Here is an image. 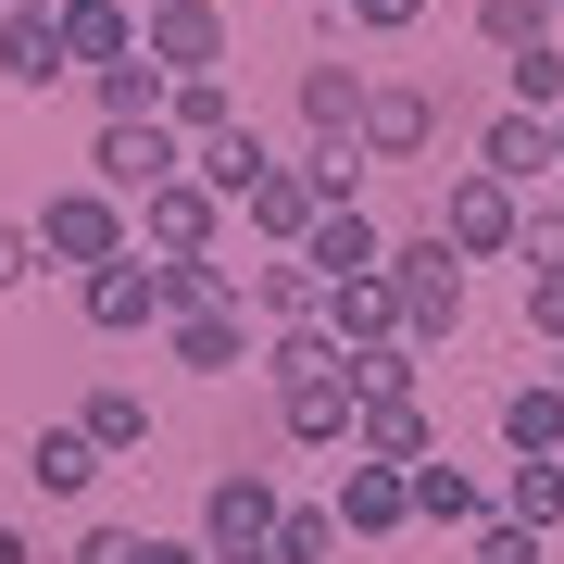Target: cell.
Here are the masks:
<instances>
[{
  "mask_svg": "<svg viewBox=\"0 0 564 564\" xmlns=\"http://www.w3.org/2000/svg\"><path fill=\"white\" fill-rule=\"evenodd\" d=\"M389 289H402V339L414 351H452L464 339V251L440 239V226L389 239Z\"/></svg>",
  "mask_w": 564,
  "mask_h": 564,
  "instance_id": "6da1fadb",
  "label": "cell"
},
{
  "mask_svg": "<svg viewBox=\"0 0 564 564\" xmlns=\"http://www.w3.org/2000/svg\"><path fill=\"white\" fill-rule=\"evenodd\" d=\"M426 226H440L464 263H514V239H527V188L477 176V163H452V176H440V202H426Z\"/></svg>",
  "mask_w": 564,
  "mask_h": 564,
  "instance_id": "7a4b0ae2",
  "label": "cell"
},
{
  "mask_svg": "<svg viewBox=\"0 0 564 564\" xmlns=\"http://www.w3.org/2000/svg\"><path fill=\"white\" fill-rule=\"evenodd\" d=\"M113 251H139V214H126L101 176L39 202V263H76V276H88V263H113Z\"/></svg>",
  "mask_w": 564,
  "mask_h": 564,
  "instance_id": "3957f363",
  "label": "cell"
},
{
  "mask_svg": "<svg viewBox=\"0 0 564 564\" xmlns=\"http://www.w3.org/2000/svg\"><path fill=\"white\" fill-rule=\"evenodd\" d=\"M276 477H263V464H226V477L202 489V552L214 564H276Z\"/></svg>",
  "mask_w": 564,
  "mask_h": 564,
  "instance_id": "277c9868",
  "label": "cell"
},
{
  "mask_svg": "<svg viewBox=\"0 0 564 564\" xmlns=\"http://www.w3.org/2000/svg\"><path fill=\"white\" fill-rule=\"evenodd\" d=\"M88 176H101L113 188V202H151V188H176L188 176V139H176V126H88Z\"/></svg>",
  "mask_w": 564,
  "mask_h": 564,
  "instance_id": "5b68a950",
  "label": "cell"
},
{
  "mask_svg": "<svg viewBox=\"0 0 564 564\" xmlns=\"http://www.w3.org/2000/svg\"><path fill=\"white\" fill-rule=\"evenodd\" d=\"M76 314L101 326V339H151V326H163V263H151V251L88 263V276H76Z\"/></svg>",
  "mask_w": 564,
  "mask_h": 564,
  "instance_id": "8992f818",
  "label": "cell"
},
{
  "mask_svg": "<svg viewBox=\"0 0 564 564\" xmlns=\"http://www.w3.org/2000/svg\"><path fill=\"white\" fill-rule=\"evenodd\" d=\"M440 126H452V101H440L426 76H377V101H364V151H377V163H426Z\"/></svg>",
  "mask_w": 564,
  "mask_h": 564,
  "instance_id": "52a82bcc",
  "label": "cell"
},
{
  "mask_svg": "<svg viewBox=\"0 0 564 564\" xmlns=\"http://www.w3.org/2000/svg\"><path fill=\"white\" fill-rule=\"evenodd\" d=\"M139 51L163 76H226V13L214 0H139Z\"/></svg>",
  "mask_w": 564,
  "mask_h": 564,
  "instance_id": "ba28073f",
  "label": "cell"
},
{
  "mask_svg": "<svg viewBox=\"0 0 564 564\" xmlns=\"http://www.w3.org/2000/svg\"><path fill=\"white\" fill-rule=\"evenodd\" d=\"M139 251H151V263H188V251H226V202H214L202 176L151 188V202H139Z\"/></svg>",
  "mask_w": 564,
  "mask_h": 564,
  "instance_id": "9c48e42d",
  "label": "cell"
},
{
  "mask_svg": "<svg viewBox=\"0 0 564 564\" xmlns=\"http://www.w3.org/2000/svg\"><path fill=\"white\" fill-rule=\"evenodd\" d=\"M414 527V477L377 452H339V540H402Z\"/></svg>",
  "mask_w": 564,
  "mask_h": 564,
  "instance_id": "30bf717a",
  "label": "cell"
},
{
  "mask_svg": "<svg viewBox=\"0 0 564 564\" xmlns=\"http://www.w3.org/2000/svg\"><path fill=\"white\" fill-rule=\"evenodd\" d=\"M276 440L351 452V440H364V389H351V377H289V389H276Z\"/></svg>",
  "mask_w": 564,
  "mask_h": 564,
  "instance_id": "8fae6325",
  "label": "cell"
},
{
  "mask_svg": "<svg viewBox=\"0 0 564 564\" xmlns=\"http://www.w3.org/2000/svg\"><path fill=\"white\" fill-rule=\"evenodd\" d=\"M364 101H377V76H364V63H302V76H289L302 139H364Z\"/></svg>",
  "mask_w": 564,
  "mask_h": 564,
  "instance_id": "7c38bea8",
  "label": "cell"
},
{
  "mask_svg": "<svg viewBox=\"0 0 564 564\" xmlns=\"http://www.w3.org/2000/svg\"><path fill=\"white\" fill-rule=\"evenodd\" d=\"M302 263H314L326 289H339V276H389V226L364 214V202H326V214H314V239H302Z\"/></svg>",
  "mask_w": 564,
  "mask_h": 564,
  "instance_id": "4fadbf2b",
  "label": "cell"
},
{
  "mask_svg": "<svg viewBox=\"0 0 564 564\" xmlns=\"http://www.w3.org/2000/svg\"><path fill=\"white\" fill-rule=\"evenodd\" d=\"M163 339H176V364H188V377H239V364H263V351H251V302L163 314Z\"/></svg>",
  "mask_w": 564,
  "mask_h": 564,
  "instance_id": "5bb4252c",
  "label": "cell"
},
{
  "mask_svg": "<svg viewBox=\"0 0 564 564\" xmlns=\"http://www.w3.org/2000/svg\"><path fill=\"white\" fill-rule=\"evenodd\" d=\"M477 176H502V188H540V176H552V113H514V101H502V113L477 126Z\"/></svg>",
  "mask_w": 564,
  "mask_h": 564,
  "instance_id": "9a60e30c",
  "label": "cell"
},
{
  "mask_svg": "<svg viewBox=\"0 0 564 564\" xmlns=\"http://www.w3.org/2000/svg\"><path fill=\"white\" fill-rule=\"evenodd\" d=\"M101 440H88V426H39V440H25V477H39V502H88V489H101Z\"/></svg>",
  "mask_w": 564,
  "mask_h": 564,
  "instance_id": "2e32d148",
  "label": "cell"
},
{
  "mask_svg": "<svg viewBox=\"0 0 564 564\" xmlns=\"http://www.w3.org/2000/svg\"><path fill=\"white\" fill-rule=\"evenodd\" d=\"M239 214H251V239H263V251H302V239H314V214H326V188L302 176V163H276V176H263Z\"/></svg>",
  "mask_w": 564,
  "mask_h": 564,
  "instance_id": "e0dca14e",
  "label": "cell"
},
{
  "mask_svg": "<svg viewBox=\"0 0 564 564\" xmlns=\"http://www.w3.org/2000/svg\"><path fill=\"white\" fill-rule=\"evenodd\" d=\"M0 76H13V88H63V76H76L63 13H25V0H13V13H0Z\"/></svg>",
  "mask_w": 564,
  "mask_h": 564,
  "instance_id": "ac0fdd59",
  "label": "cell"
},
{
  "mask_svg": "<svg viewBox=\"0 0 564 564\" xmlns=\"http://www.w3.org/2000/svg\"><path fill=\"white\" fill-rule=\"evenodd\" d=\"M239 302H251L263 326H314V314H326V276H314L302 251H263L251 276H239Z\"/></svg>",
  "mask_w": 564,
  "mask_h": 564,
  "instance_id": "d6986e66",
  "label": "cell"
},
{
  "mask_svg": "<svg viewBox=\"0 0 564 564\" xmlns=\"http://www.w3.org/2000/svg\"><path fill=\"white\" fill-rule=\"evenodd\" d=\"M502 452L514 464H564V389L552 377H514L502 389Z\"/></svg>",
  "mask_w": 564,
  "mask_h": 564,
  "instance_id": "ffe728a7",
  "label": "cell"
},
{
  "mask_svg": "<svg viewBox=\"0 0 564 564\" xmlns=\"http://www.w3.org/2000/svg\"><path fill=\"white\" fill-rule=\"evenodd\" d=\"M163 101H176V76H163L151 51H126V63H101V76H88V113H101V126H151Z\"/></svg>",
  "mask_w": 564,
  "mask_h": 564,
  "instance_id": "44dd1931",
  "label": "cell"
},
{
  "mask_svg": "<svg viewBox=\"0 0 564 564\" xmlns=\"http://www.w3.org/2000/svg\"><path fill=\"white\" fill-rule=\"evenodd\" d=\"M402 477H414V527H489V514H502V502H489V489L464 477L452 452H426V464H402Z\"/></svg>",
  "mask_w": 564,
  "mask_h": 564,
  "instance_id": "7402d4cb",
  "label": "cell"
},
{
  "mask_svg": "<svg viewBox=\"0 0 564 564\" xmlns=\"http://www.w3.org/2000/svg\"><path fill=\"white\" fill-rule=\"evenodd\" d=\"M63 51H76V76L126 63L139 51V0H63Z\"/></svg>",
  "mask_w": 564,
  "mask_h": 564,
  "instance_id": "603a6c76",
  "label": "cell"
},
{
  "mask_svg": "<svg viewBox=\"0 0 564 564\" xmlns=\"http://www.w3.org/2000/svg\"><path fill=\"white\" fill-rule=\"evenodd\" d=\"M326 326H339V351L402 339V289H389V276H339V289H326Z\"/></svg>",
  "mask_w": 564,
  "mask_h": 564,
  "instance_id": "cb8c5ba5",
  "label": "cell"
},
{
  "mask_svg": "<svg viewBox=\"0 0 564 564\" xmlns=\"http://www.w3.org/2000/svg\"><path fill=\"white\" fill-rule=\"evenodd\" d=\"M163 126H176V139L188 151H214V139H239V88H226V76H176V101H163Z\"/></svg>",
  "mask_w": 564,
  "mask_h": 564,
  "instance_id": "d4e9b609",
  "label": "cell"
},
{
  "mask_svg": "<svg viewBox=\"0 0 564 564\" xmlns=\"http://www.w3.org/2000/svg\"><path fill=\"white\" fill-rule=\"evenodd\" d=\"M188 176H202V188H214V202H226V214H239V202H251V188H263V176H276V151H263V126H239V139H214V151H188Z\"/></svg>",
  "mask_w": 564,
  "mask_h": 564,
  "instance_id": "484cf974",
  "label": "cell"
},
{
  "mask_svg": "<svg viewBox=\"0 0 564 564\" xmlns=\"http://www.w3.org/2000/svg\"><path fill=\"white\" fill-rule=\"evenodd\" d=\"M76 426H88L113 464H139V452H151V402H139L126 377H101V389H88V402H76Z\"/></svg>",
  "mask_w": 564,
  "mask_h": 564,
  "instance_id": "4316f807",
  "label": "cell"
},
{
  "mask_svg": "<svg viewBox=\"0 0 564 564\" xmlns=\"http://www.w3.org/2000/svg\"><path fill=\"white\" fill-rule=\"evenodd\" d=\"M351 452H377V464H426V452H440L426 389H414V402H364V440H351Z\"/></svg>",
  "mask_w": 564,
  "mask_h": 564,
  "instance_id": "83f0119b",
  "label": "cell"
},
{
  "mask_svg": "<svg viewBox=\"0 0 564 564\" xmlns=\"http://www.w3.org/2000/svg\"><path fill=\"white\" fill-rule=\"evenodd\" d=\"M289 377H339V326H263V389H289Z\"/></svg>",
  "mask_w": 564,
  "mask_h": 564,
  "instance_id": "f1b7e54d",
  "label": "cell"
},
{
  "mask_svg": "<svg viewBox=\"0 0 564 564\" xmlns=\"http://www.w3.org/2000/svg\"><path fill=\"white\" fill-rule=\"evenodd\" d=\"M339 377L364 389V402H414V389H426V351L414 339H377V351H339Z\"/></svg>",
  "mask_w": 564,
  "mask_h": 564,
  "instance_id": "f546056e",
  "label": "cell"
},
{
  "mask_svg": "<svg viewBox=\"0 0 564 564\" xmlns=\"http://www.w3.org/2000/svg\"><path fill=\"white\" fill-rule=\"evenodd\" d=\"M214 302H239V263H226V251L163 263V314H214Z\"/></svg>",
  "mask_w": 564,
  "mask_h": 564,
  "instance_id": "4dcf8cb0",
  "label": "cell"
},
{
  "mask_svg": "<svg viewBox=\"0 0 564 564\" xmlns=\"http://www.w3.org/2000/svg\"><path fill=\"white\" fill-rule=\"evenodd\" d=\"M502 514L552 540V527H564V464H502Z\"/></svg>",
  "mask_w": 564,
  "mask_h": 564,
  "instance_id": "1f68e13d",
  "label": "cell"
},
{
  "mask_svg": "<svg viewBox=\"0 0 564 564\" xmlns=\"http://www.w3.org/2000/svg\"><path fill=\"white\" fill-rule=\"evenodd\" d=\"M276 564H339V502H289L276 514Z\"/></svg>",
  "mask_w": 564,
  "mask_h": 564,
  "instance_id": "d6a6232c",
  "label": "cell"
},
{
  "mask_svg": "<svg viewBox=\"0 0 564 564\" xmlns=\"http://www.w3.org/2000/svg\"><path fill=\"white\" fill-rule=\"evenodd\" d=\"M502 88H514V113H564V39L514 51V63H502Z\"/></svg>",
  "mask_w": 564,
  "mask_h": 564,
  "instance_id": "836d02e7",
  "label": "cell"
},
{
  "mask_svg": "<svg viewBox=\"0 0 564 564\" xmlns=\"http://www.w3.org/2000/svg\"><path fill=\"white\" fill-rule=\"evenodd\" d=\"M477 39L502 51V63H514V51H540V39H552V0H477Z\"/></svg>",
  "mask_w": 564,
  "mask_h": 564,
  "instance_id": "e575fe53",
  "label": "cell"
},
{
  "mask_svg": "<svg viewBox=\"0 0 564 564\" xmlns=\"http://www.w3.org/2000/svg\"><path fill=\"white\" fill-rule=\"evenodd\" d=\"M527 339L564 351V263H527Z\"/></svg>",
  "mask_w": 564,
  "mask_h": 564,
  "instance_id": "d590c367",
  "label": "cell"
},
{
  "mask_svg": "<svg viewBox=\"0 0 564 564\" xmlns=\"http://www.w3.org/2000/svg\"><path fill=\"white\" fill-rule=\"evenodd\" d=\"M477 540V564H540V527H514V514H489V527H464Z\"/></svg>",
  "mask_w": 564,
  "mask_h": 564,
  "instance_id": "8d00e7d4",
  "label": "cell"
},
{
  "mask_svg": "<svg viewBox=\"0 0 564 564\" xmlns=\"http://www.w3.org/2000/svg\"><path fill=\"white\" fill-rule=\"evenodd\" d=\"M63 564H139V527H76V552Z\"/></svg>",
  "mask_w": 564,
  "mask_h": 564,
  "instance_id": "74e56055",
  "label": "cell"
},
{
  "mask_svg": "<svg viewBox=\"0 0 564 564\" xmlns=\"http://www.w3.org/2000/svg\"><path fill=\"white\" fill-rule=\"evenodd\" d=\"M514 263H564V202H540V214H527V239H514Z\"/></svg>",
  "mask_w": 564,
  "mask_h": 564,
  "instance_id": "f35d334b",
  "label": "cell"
},
{
  "mask_svg": "<svg viewBox=\"0 0 564 564\" xmlns=\"http://www.w3.org/2000/svg\"><path fill=\"white\" fill-rule=\"evenodd\" d=\"M25 276H39V226H13V214H0V289H25Z\"/></svg>",
  "mask_w": 564,
  "mask_h": 564,
  "instance_id": "ab89813d",
  "label": "cell"
},
{
  "mask_svg": "<svg viewBox=\"0 0 564 564\" xmlns=\"http://www.w3.org/2000/svg\"><path fill=\"white\" fill-rule=\"evenodd\" d=\"M414 13H426V0H351V25H364V39H402Z\"/></svg>",
  "mask_w": 564,
  "mask_h": 564,
  "instance_id": "60d3db41",
  "label": "cell"
},
{
  "mask_svg": "<svg viewBox=\"0 0 564 564\" xmlns=\"http://www.w3.org/2000/svg\"><path fill=\"white\" fill-rule=\"evenodd\" d=\"M139 564H214L202 540H139Z\"/></svg>",
  "mask_w": 564,
  "mask_h": 564,
  "instance_id": "b9f144b4",
  "label": "cell"
},
{
  "mask_svg": "<svg viewBox=\"0 0 564 564\" xmlns=\"http://www.w3.org/2000/svg\"><path fill=\"white\" fill-rule=\"evenodd\" d=\"M0 564H39V540H25V527H0Z\"/></svg>",
  "mask_w": 564,
  "mask_h": 564,
  "instance_id": "7bdbcfd3",
  "label": "cell"
},
{
  "mask_svg": "<svg viewBox=\"0 0 564 564\" xmlns=\"http://www.w3.org/2000/svg\"><path fill=\"white\" fill-rule=\"evenodd\" d=\"M552 176H564V113H552Z\"/></svg>",
  "mask_w": 564,
  "mask_h": 564,
  "instance_id": "ee69618b",
  "label": "cell"
},
{
  "mask_svg": "<svg viewBox=\"0 0 564 564\" xmlns=\"http://www.w3.org/2000/svg\"><path fill=\"white\" fill-rule=\"evenodd\" d=\"M302 13H351V0H302Z\"/></svg>",
  "mask_w": 564,
  "mask_h": 564,
  "instance_id": "f6af8a7d",
  "label": "cell"
},
{
  "mask_svg": "<svg viewBox=\"0 0 564 564\" xmlns=\"http://www.w3.org/2000/svg\"><path fill=\"white\" fill-rule=\"evenodd\" d=\"M540 377H552V389H564V351H552V364H540Z\"/></svg>",
  "mask_w": 564,
  "mask_h": 564,
  "instance_id": "bcb514c9",
  "label": "cell"
},
{
  "mask_svg": "<svg viewBox=\"0 0 564 564\" xmlns=\"http://www.w3.org/2000/svg\"><path fill=\"white\" fill-rule=\"evenodd\" d=\"M0 13H13V0H0Z\"/></svg>",
  "mask_w": 564,
  "mask_h": 564,
  "instance_id": "7dc6e473",
  "label": "cell"
},
{
  "mask_svg": "<svg viewBox=\"0 0 564 564\" xmlns=\"http://www.w3.org/2000/svg\"><path fill=\"white\" fill-rule=\"evenodd\" d=\"M552 13H564V0H552Z\"/></svg>",
  "mask_w": 564,
  "mask_h": 564,
  "instance_id": "c3c4849f",
  "label": "cell"
}]
</instances>
